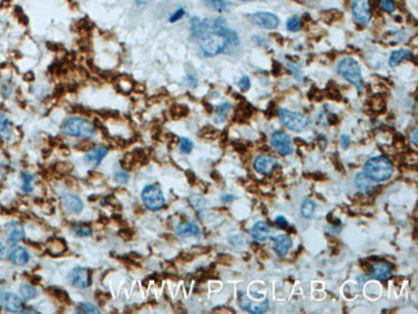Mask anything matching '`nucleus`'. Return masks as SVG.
<instances>
[{
  "label": "nucleus",
  "instance_id": "24",
  "mask_svg": "<svg viewBox=\"0 0 418 314\" xmlns=\"http://www.w3.org/2000/svg\"><path fill=\"white\" fill-rule=\"evenodd\" d=\"M48 250L53 255H61L62 252H65L66 245L60 238H54V240H52L51 242H49V245H48Z\"/></svg>",
  "mask_w": 418,
  "mask_h": 314
},
{
  "label": "nucleus",
  "instance_id": "33",
  "mask_svg": "<svg viewBox=\"0 0 418 314\" xmlns=\"http://www.w3.org/2000/svg\"><path fill=\"white\" fill-rule=\"evenodd\" d=\"M380 2L382 9L387 13H392L396 9V4H395L394 0H380Z\"/></svg>",
  "mask_w": 418,
  "mask_h": 314
},
{
  "label": "nucleus",
  "instance_id": "43",
  "mask_svg": "<svg viewBox=\"0 0 418 314\" xmlns=\"http://www.w3.org/2000/svg\"><path fill=\"white\" fill-rule=\"evenodd\" d=\"M222 200L223 201H232V200H235V197H226L224 196V197H222Z\"/></svg>",
  "mask_w": 418,
  "mask_h": 314
},
{
  "label": "nucleus",
  "instance_id": "12",
  "mask_svg": "<svg viewBox=\"0 0 418 314\" xmlns=\"http://www.w3.org/2000/svg\"><path fill=\"white\" fill-rule=\"evenodd\" d=\"M278 165L276 161V159H273L269 154H261V156L256 157L255 163H254V168L258 173L260 174L268 175L273 172V169Z\"/></svg>",
  "mask_w": 418,
  "mask_h": 314
},
{
  "label": "nucleus",
  "instance_id": "36",
  "mask_svg": "<svg viewBox=\"0 0 418 314\" xmlns=\"http://www.w3.org/2000/svg\"><path fill=\"white\" fill-rule=\"evenodd\" d=\"M115 181L117 183H126L129 181V174L126 172L115 173Z\"/></svg>",
  "mask_w": 418,
  "mask_h": 314
},
{
  "label": "nucleus",
  "instance_id": "6",
  "mask_svg": "<svg viewBox=\"0 0 418 314\" xmlns=\"http://www.w3.org/2000/svg\"><path fill=\"white\" fill-rule=\"evenodd\" d=\"M142 200L144 206L151 211H157L163 208L165 197L161 188L156 184H149L142 191Z\"/></svg>",
  "mask_w": 418,
  "mask_h": 314
},
{
  "label": "nucleus",
  "instance_id": "10",
  "mask_svg": "<svg viewBox=\"0 0 418 314\" xmlns=\"http://www.w3.org/2000/svg\"><path fill=\"white\" fill-rule=\"evenodd\" d=\"M251 21L252 24L256 25V26L263 27V29H268V30L277 29L279 25L278 16L270 12L254 13V15L251 16Z\"/></svg>",
  "mask_w": 418,
  "mask_h": 314
},
{
  "label": "nucleus",
  "instance_id": "19",
  "mask_svg": "<svg viewBox=\"0 0 418 314\" xmlns=\"http://www.w3.org/2000/svg\"><path fill=\"white\" fill-rule=\"evenodd\" d=\"M107 152H108V149H107L106 147H103V145H98V147L92 148V151L90 152H88V154H86L84 160H85L86 163H92V164H94V165H99V164L103 161L104 157H106Z\"/></svg>",
  "mask_w": 418,
  "mask_h": 314
},
{
  "label": "nucleus",
  "instance_id": "44",
  "mask_svg": "<svg viewBox=\"0 0 418 314\" xmlns=\"http://www.w3.org/2000/svg\"><path fill=\"white\" fill-rule=\"evenodd\" d=\"M241 2H254V0H241Z\"/></svg>",
  "mask_w": 418,
  "mask_h": 314
},
{
  "label": "nucleus",
  "instance_id": "28",
  "mask_svg": "<svg viewBox=\"0 0 418 314\" xmlns=\"http://www.w3.org/2000/svg\"><path fill=\"white\" fill-rule=\"evenodd\" d=\"M74 231L75 234H76V236H80V237H89L90 234H92V228H90L89 225L85 224L76 225L74 228Z\"/></svg>",
  "mask_w": 418,
  "mask_h": 314
},
{
  "label": "nucleus",
  "instance_id": "8",
  "mask_svg": "<svg viewBox=\"0 0 418 314\" xmlns=\"http://www.w3.org/2000/svg\"><path fill=\"white\" fill-rule=\"evenodd\" d=\"M270 142H272L274 149L278 151L281 154H283V156H288V154L294 152V145H292L291 136L288 134L283 133V131H273V134L270 136Z\"/></svg>",
  "mask_w": 418,
  "mask_h": 314
},
{
  "label": "nucleus",
  "instance_id": "38",
  "mask_svg": "<svg viewBox=\"0 0 418 314\" xmlns=\"http://www.w3.org/2000/svg\"><path fill=\"white\" fill-rule=\"evenodd\" d=\"M276 223H277V225H278L279 228H287L288 223H287V220L285 219V217H278V218H277Z\"/></svg>",
  "mask_w": 418,
  "mask_h": 314
},
{
  "label": "nucleus",
  "instance_id": "34",
  "mask_svg": "<svg viewBox=\"0 0 418 314\" xmlns=\"http://www.w3.org/2000/svg\"><path fill=\"white\" fill-rule=\"evenodd\" d=\"M184 16H185V9H184V8H178V9H176V11H175L174 13H172L171 16H170L169 21L171 22V24H175V22L180 21V20L184 17Z\"/></svg>",
  "mask_w": 418,
  "mask_h": 314
},
{
  "label": "nucleus",
  "instance_id": "2",
  "mask_svg": "<svg viewBox=\"0 0 418 314\" xmlns=\"http://www.w3.org/2000/svg\"><path fill=\"white\" fill-rule=\"evenodd\" d=\"M61 130L65 135L90 139L97 134V126L94 122L83 116H72L63 122Z\"/></svg>",
  "mask_w": 418,
  "mask_h": 314
},
{
  "label": "nucleus",
  "instance_id": "35",
  "mask_svg": "<svg viewBox=\"0 0 418 314\" xmlns=\"http://www.w3.org/2000/svg\"><path fill=\"white\" fill-rule=\"evenodd\" d=\"M238 86H240V89L242 90V92H247V90L250 89V86H251V83H250V77L249 76H242L240 79V81H238Z\"/></svg>",
  "mask_w": 418,
  "mask_h": 314
},
{
  "label": "nucleus",
  "instance_id": "41",
  "mask_svg": "<svg viewBox=\"0 0 418 314\" xmlns=\"http://www.w3.org/2000/svg\"><path fill=\"white\" fill-rule=\"evenodd\" d=\"M4 254H6V246H4L3 243L0 242V259L3 258Z\"/></svg>",
  "mask_w": 418,
  "mask_h": 314
},
{
  "label": "nucleus",
  "instance_id": "31",
  "mask_svg": "<svg viewBox=\"0 0 418 314\" xmlns=\"http://www.w3.org/2000/svg\"><path fill=\"white\" fill-rule=\"evenodd\" d=\"M33 177L30 174H22V190L25 192L33 191Z\"/></svg>",
  "mask_w": 418,
  "mask_h": 314
},
{
  "label": "nucleus",
  "instance_id": "23",
  "mask_svg": "<svg viewBox=\"0 0 418 314\" xmlns=\"http://www.w3.org/2000/svg\"><path fill=\"white\" fill-rule=\"evenodd\" d=\"M372 182H373V181H371V179L368 178L364 173H359V174L356 175V178H355L356 187L359 188V191H360V192H364V193H371L372 188H373V186H372Z\"/></svg>",
  "mask_w": 418,
  "mask_h": 314
},
{
  "label": "nucleus",
  "instance_id": "16",
  "mask_svg": "<svg viewBox=\"0 0 418 314\" xmlns=\"http://www.w3.org/2000/svg\"><path fill=\"white\" fill-rule=\"evenodd\" d=\"M270 233H272V229H270L269 224H267L265 222L256 223L251 229L252 237H254L255 241H258V242L267 241L268 238L270 237Z\"/></svg>",
  "mask_w": 418,
  "mask_h": 314
},
{
  "label": "nucleus",
  "instance_id": "21",
  "mask_svg": "<svg viewBox=\"0 0 418 314\" xmlns=\"http://www.w3.org/2000/svg\"><path fill=\"white\" fill-rule=\"evenodd\" d=\"M13 135L12 122L8 119V116L0 113V138L4 140H9Z\"/></svg>",
  "mask_w": 418,
  "mask_h": 314
},
{
  "label": "nucleus",
  "instance_id": "7",
  "mask_svg": "<svg viewBox=\"0 0 418 314\" xmlns=\"http://www.w3.org/2000/svg\"><path fill=\"white\" fill-rule=\"evenodd\" d=\"M351 12H353L354 20H355L358 24L368 25L372 17L369 0H353V3H351Z\"/></svg>",
  "mask_w": 418,
  "mask_h": 314
},
{
  "label": "nucleus",
  "instance_id": "37",
  "mask_svg": "<svg viewBox=\"0 0 418 314\" xmlns=\"http://www.w3.org/2000/svg\"><path fill=\"white\" fill-rule=\"evenodd\" d=\"M340 140H341L342 148L346 149L347 147H349V144H350V136L346 135V134H342L341 138H340Z\"/></svg>",
  "mask_w": 418,
  "mask_h": 314
},
{
  "label": "nucleus",
  "instance_id": "27",
  "mask_svg": "<svg viewBox=\"0 0 418 314\" xmlns=\"http://www.w3.org/2000/svg\"><path fill=\"white\" fill-rule=\"evenodd\" d=\"M210 8L215 9L218 12H226L228 11V3L226 0H203Z\"/></svg>",
  "mask_w": 418,
  "mask_h": 314
},
{
  "label": "nucleus",
  "instance_id": "29",
  "mask_svg": "<svg viewBox=\"0 0 418 314\" xmlns=\"http://www.w3.org/2000/svg\"><path fill=\"white\" fill-rule=\"evenodd\" d=\"M301 27H303V24H301V20H300L299 17H291L287 21V29L290 31L296 33V31H299Z\"/></svg>",
  "mask_w": 418,
  "mask_h": 314
},
{
  "label": "nucleus",
  "instance_id": "30",
  "mask_svg": "<svg viewBox=\"0 0 418 314\" xmlns=\"http://www.w3.org/2000/svg\"><path fill=\"white\" fill-rule=\"evenodd\" d=\"M77 311H80V313H99L97 306L89 304V302H80L77 305Z\"/></svg>",
  "mask_w": 418,
  "mask_h": 314
},
{
  "label": "nucleus",
  "instance_id": "40",
  "mask_svg": "<svg viewBox=\"0 0 418 314\" xmlns=\"http://www.w3.org/2000/svg\"><path fill=\"white\" fill-rule=\"evenodd\" d=\"M152 0H135V4L137 6H147L148 3H151Z\"/></svg>",
  "mask_w": 418,
  "mask_h": 314
},
{
  "label": "nucleus",
  "instance_id": "20",
  "mask_svg": "<svg viewBox=\"0 0 418 314\" xmlns=\"http://www.w3.org/2000/svg\"><path fill=\"white\" fill-rule=\"evenodd\" d=\"M413 54L412 52H409L408 49H399V51H394L391 54H390V58H388V65L391 67H396L397 65H400L403 61L412 60Z\"/></svg>",
  "mask_w": 418,
  "mask_h": 314
},
{
  "label": "nucleus",
  "instance_id": "17",
  "mask_svg": "<svg viewBox=\"0 0 418 314\" xmlns=\"http://www.w3.org/2000/svg\"><path fill=\"white\" fill-rule=\"evenodd\" d=\"M274 251L279 255V256H285L288 251H290L291 246H292V238L290 236H277L274 237Z\"/></svg>",
  "mask_w": 418,
  "mask_h": 314
},
{
  "label": "nucleus",
  "instance_id": "26",
  "mask_svg": "<svg viewBox=\"0 0 418 314\" xmlns=\"http://www.w3.org/2000/svg\"><path fill=\"white\" fill-rule=\"evenodd\" d=\"M315 211V204L313 200H305L303 202V206H301V215L304 218H312L314 215Z\"/></svg>",
  "mask_w": 418,
  "mask_h": 314
},
{
  "label": "nucleus",
  "instance_id": "4",
  "mask_svg": "<svg viewBox=\"0 0 418 314\" xmlns=\"http://www.w3.org/2000/svg\"><path fill=\"white\" fill-rule=\"evenodd\" d=\"M338 74L344 77L345 80L349 81L350 84H353L356 89L360 92L363 86V77H362V70H360V65L356 62L351 57H346L342 58L337 65Z\"/></svg>",
  "mask_w": 418,
  "mask_h": 314
},
{
  "label": "nucleus",
  "instance_id": "13",
  "mask_svg": "<svg viewBox=\"0 0 418 314\" xmlns=\"http://www.w3.org/2000/svg\"><path fill=\"white\" fill-rule=\"evenodd\" d=\"M7 238H8V242L12 243V245H17L20 241L24 240L25 237V231L24 227H22L20 223L12 222L7 225Z\"/></svg>",
  "mask_w": 418,
  "mask_h": 314
},
{
  "label": "nucleus",
  "instance_id": "14",
  "mask_svg": "<svg viewBox=\"0 0 418 314\" xmlns=\"http://www.w3.org/2000/svg\"><path fill=\"white\" fill-rule=\"evenodd\" d=\"M4 308L12 313H22L24 311V302L15 293H4L3 299Z\"/></svg>",
  "mask_w": 418,
  "mask_h": 314
},
{
  "label": "nucleus",
  "instance_id": "39",
  "mask_svg": "<svg viewBox=\"0 0 418 314\" xmlns=\"http://www.w3.org/2000/svg\"><path fill=\"white\" fill-rule=\"evenodd\" d=\"M410 138H412V140H413V145H414V147H417V143H418V140H417V129H414V130H413Z\"/></svg>",
  "mask_w": 418,
  "mask_h": 314
},
{
  "label": "nucleus",
  "instance_id": "25",
  "mask_svg": "<svg viewBox=\"0 0 418 314\" xmlns=\"http://www.w3.org/2000/svg\"><path fill=\"white\" fill-rule=\"evenodd\" d=\"M20 293H21L22 299L30 300V299H34L38 292H36V288L34 287L33 284L24 283V284H21V287H20Z\"/></svg>",
  "mask_w": 418,
  "mask_h": 314
},
{
  "label": "nucleus",
  "instance_id": "32",
  "mask_svg": "<svg viewBox=\"0 0 418 314\" xmlns=\"http://www.w3.org/2000/svg\"><path fill=\"white\" fill-rule=\"evenodd\" d=\"M179 147H180V151L183 153H190L193 149V142L188 138H181L180 142H179Z\"/></svg>",
  "mask_w": 418,
  "mask_h": 314
},
{
  "label": "nucleus",
  "instance_id": "1",
  "mask_svg": "<svg viewBox=\"0 0 418 314\" xmlns=\"http://www.w3.org/2000/svg\"><path fill=\"white\" fill-rule=\"evenodd\" d=\"M226 26V25H224ZM222 27L206 31L199 38V49L205 57H215L223 53L229 47L228 40L222 31Z\"/></svg>",
  "mask_w": 418,
  "mask_h": 314
},
{
  "label": "nucleus",
  "instance_id": "15",
  "mask_svg": "<svg viewBox=\"0 0 418 314\" xmlns=\"http://www.w3.org/2000/svg\"><path fill=\"white\" fill-rule=\"evenodd\" d=\"M9 260L15 265H25L30 260V254L25 247L15 246L9 252Z\"/></svg>",
  "mask_w": 418,
  "mask_h": 314
},
{
  "label": "nucleus",
  "instance_id": "3",
  "mask_svg": "<svg viewBox=\"0 0 418 314\" xmlns=\"http://www.w3.org/2000/svg\"><path fill=\"white\" fill-rule=\"evenodd\" d=\"M364 173L373 182H385L391 178L394 168L391 161L383 156L371 157L364 164Z\"/></svg>",
  "mask_w": 418,
  "mask_h": 314
},
{
  "label": "nucleus",
  "instance_id": "11",
  "mask_svg": "<svg viewBox=\"0 0 418 314\" xmlns=\"http://www.w3.org/2000/svg\"><path fill=\"white\" fill-rule=\"evenodd\" d=\"M61 204L63 209L70 214H80L84 209V204L80 197L71 193H65L61 197Z\"/></svg>",
  "mask_w": 418,
  "mask_h": 314
},
{
  "label": "nucleus",
  "instance_id": "9",
  "mask_svg": "<svg viewBox=\"0 0 418 314\" xmlns=\"http://www.w3.org/2000/svg\"><path fill=\"white\" fill-rule=\"evenodd\" d=\"M70 282L77 288H86L92 284V272L83 267H76L70 272Z\"/></svg>",
  "mask_w": 418,
  "mask_h": 314
},
{
  "label": "nucleus",
  "instance_id": "42",
  "mask_svg": "<svg viewBox=\"0 0 418 314\" xmlns=\"http://www.w3.org/2000/svg\"><path fill=\"white\" fill-rule=\"evenodd\" d=\"M3 299H4L3 287H2V284H0V304H3Z\"/></svg>",
  "mask_w": 418,
  "mask_h": 314
},
{
  "label": "nucleus",
  "instance_id": "22",
  "mask_svg": "<svg viewBox=\"0 0 418 314\" xmlns=\"http://www.w3.org/2000/svg\"><path fill=\"white\" fill-rule=\"evenodd\" d=\"M372 276H373V278L377 279H387L388 277L391 276V268L385 263L376 264V265H373V269H372Z\"/></svg>",
  "mask_w": 418,
  "mask_h": 314
},
{
  "label": "nucleus",
  "instance_id": "5",
  "mask_svg": "<svg viewBox=\"0 0 418 314\" xmlns=\"http://www.w3.org/2000/svg\"><path fill=\"white\" fill-rule=\"evenodd\" d=\"M279 120L286 127L294 131H303L310 124V119L308 116L304 115L297 111H291L287 108H281L278 112Z\"/></svg>",
  "mask_w": 418,
  "mask_h": 314
},
{
  "label": "nucleus",
  "instance_id": "18",
  "mask_svg": "<svg viewBox=\"0 0 418 314\" xmlns=\"http://www.w3.org/2000/svg\"><path fill=\"white\" fill-rule=\"evenodd\" d=\"M176 234L180 236V237H189V236H192V237H198L199 234H201V231H199L198 225L197 224L187 222L179 225L178 228H176Z\"/></svg>",
  "mask_w": 418,
  "mask_h": 314
}]
</instances>
